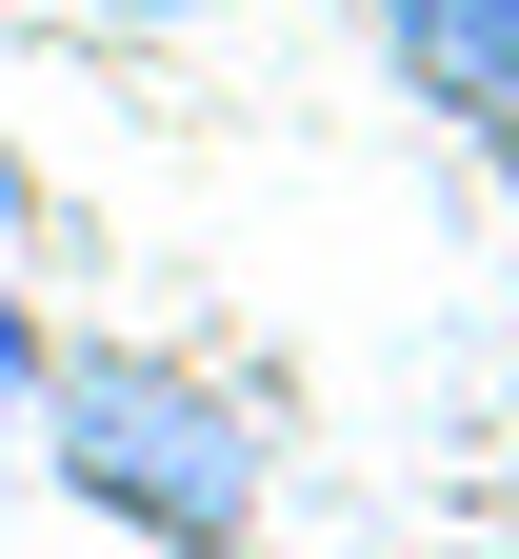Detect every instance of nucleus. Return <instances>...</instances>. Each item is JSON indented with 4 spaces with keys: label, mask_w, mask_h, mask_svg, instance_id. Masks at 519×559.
<instances>
[{
    "label": "nucleus",
    "mask_w": 519,
    "mask_h": 559,
    "mask_svg": "<svg viewBox=\"0 0 519 559\" xmlns=\"http://www.w3.org/2000/svg\"><path fill=\"white\" fill-rule=\"evenodd\" d=\"M21 380H40V360H21V300H0V419H21Z\"/></svg>",
    "instance_id": "obj_3"
},
{
    "label": "nucleus",
    "mask_w": 519,
    "mask_h": 559,
    "mask_svg": "<svg viewBox=\"0 0 519 559\" xmlns=\"http://www.w3.org/2000/svg\"><path fill=\"white\" fill-rule=\"evenodd\" d=\"M380 40L420 60V100H460L519 140V0H380Z\"/></svg>",
    "instance_id": "obj_2"
},
{
    "label": "nucleus",
    "mask_w": 519,
    "mask_h": 559,
    "mask_svg": "<svg viewBox=\"0 0 519 559\" xmlns=\"http://www.w3.org/2000/svg\"><path fill=\"white\" fill-rule=\"evenodd\" d=\"M40 419H60V479H81V500H120V520H161V539H240V500H260L240 400L180 380V360H60Z\"/></svg>",
    "instance_id": "obj_1"
}]
</instances>
